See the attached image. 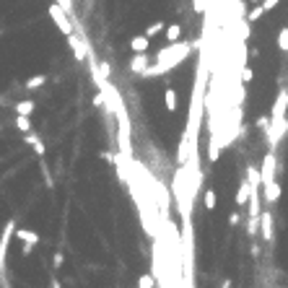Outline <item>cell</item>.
I'll return each mask as SVG.
<instances>
[{
  "label": "cell",
  "mask_w": 288,
  "mask_h": 288,
  "mask_svg": "<svg viewBox=\"0 0 288 288\" xmlns=\"http://www.w3.org/2000/svg\"><path fill=\"white\" fill-rule=\"evenodd\" d=\"M252 78H255L252 68H241V83H252Z\"/></svg>",
  "instance_id": "obj_25"
},
{
  "label": "cell",
  "mask_w": 288,
  "mask_h": 288,
  "mask_svg": "<svg viewBox=\"0 0 288 288\" xmlns=\"http://www.w3.org/2000/svg\"><path fill=\"white\" fill-rule=\"evenodd\" d=\"M13 234H16V221H6V231H3V236H0V270L6 268V255H8Z\"/></svg>",
  "instance_id": "obj_5"
},
{
  "label": "cell",
  "mask_w": 288,
  "mask_h": 288,
  "mask_svg": "<svg viewBox=\"0 0 288 288\" xmlns=\"http://www.w3.org/2000/svg\"><path fill=\"white\" fill-rule=\"evenodd\" d=\"M138 288H156V278L153 275H140L138 278Z\"/></svg>",
  "instance_id": "obj_21"
},
{
  "label": "cell",
  "mask_w": 288,
  "mask_h": 288,
  "mask_svg": "<svg viewBox=\"0 0 288 288\" xmlns=\"http://www.w3.org/2000/svg\"><path fill=\"white\" fill-rule=\"evenodd\" d=\"M249 192H252V187L244 182V185L239 187V192H236V200H234V203H236L239 208H241V205H247V203H249Z\"/></svg>",
  "instance_id": "obj_15"
},
{
  "label": "cell",
  "mask_w": 288,
  "mask_h": 288,
  "mask_svg": "<svg viewBox=\"0 0 288 288\" xmlns=\"http://www.w3.org/2000/svg\"><path fill=\"white\" fill-rule=\"evenodd\" d=\"M16 127L26 135V132H31V120L29 117H16Z\"/></svg>",
  "instance_id": "obj_20"
},
{
  "label": "cell",
  "mask_w": 288,
  "mask_h": 288,
  "mask_svg": "<svg viewBox=\"0 0 288 288\" xmlns=\"http://www.w3.org/2000/svg\"><path fill=\"white\" fill-rule=\"evenodd\" d=\"M229 224H231V226L241 224V215H239V213H231V215H229Z\"/></svg>",
  "instance_id": "obj_30"
},
{
  "label": "cell",
  "mask_w": 288,
  "mask_h": 288,
  "mask_svg": "<svg viewBox=\"0 0 288 288\" xmlns=\"http://www.w3.org/2000/svg\"><path fill=\"white\" fill-rule=\"evenodd\" d=\"M34 151H37V153H39V156H42V153H44V143H42V140H39V143H37V146H34Z\"/></svg>",
  "instance_id": "obj_33"
},
{
  "label": "cell",
  "mask_w": 288,
  "mask_h": 288,
  "mask_svg": "<svg viewBox=\"0 0 288 288\" xmlns=\"http://www.w3.org/2000/svg\"><path fill=\"white\" fill-rule=\"evenodd\" d=\"M24 140H26L29 146H37V143H39V135H37V132H26V135H24Z\"/></svg>",
  "instance_id": "obj_28"
},
{
  "label": "cell",
  "mask_w": 288,
  "mask_h": 288,
  "mask_svg": "<svg viewBox=\"0 0 288 288\" xmlns=\"http://www.w3.org/2000/svg\"><path fill=\"white\" fill-rule=\"evenodd\" d=\"M50 18L55 21V26H57L65 37H70V34H73V21H70V16L65 13L57 3H52V6H50Z\"/></svg>",
  "instance_id": "obj_2"
},
{
  "label": "cell",
  "mask_w": 288,
  "mask_h": 288,
  "mask_svg": "<svg viewBox=\"0 0 288 288\" xmlns=\"http://www.w3.org/2000/svg\"><path fill=\"white\" fill-rule=\"evenodd\" d=\"M260 190H262V192H260V195H262V200H265V203H270V205H275V203L280 200V192H283L278 182L265 185V187H260Z\"/></svg>",
  "instance_id": "obj_7"
},
{
  "label": "cell",
  "mask_w": 288,
  "mask_h": 288,
  "mask_svg": "<svg viewBox=\"0 0 288 288\" xmlns=\"http://www.w3.org/2000/svg\"><path fill=\"white\" fill-rule=\"evenodd\" d=\"M164 37L169 39V44H176V42H179V37H182V26H179V24L166 26V29H164Z\"/></svg>",
  "instance_id": "obj_14"
},
{
  "label": "cell",
  "mask_w": 288,
  "mask_h": 288,
  "mask_svg": "<svg viewBox=\"0 0 288 288\" xmlns=\"http://www.w3.org/2000/svg\"><path fill=\"white\" fill-rule=\"evenodd\" d=\"M57 6H60L65 13H68V16L73 13V0H57Z\"/></svg>",
  "instance_id": "obj_26"
},
{
  "label": "cell",
  "mask_w": 288,
  "mask_h": 288,
  "mask_svg": "<svg viewBox=\"0 0 288 288\" xmlns=\"http://www.w3.org/2000/svg\"><path fill=\"white\" fill-rule=\"evenodd\" d=\"M148 44H151V39H146V37L140 34V37H132V39H130V50L135 52V55H146V52H148Z\"/></svg>",
  "instance_id": "obj_10"
},
{
  "label": "cell",
  "mask_w": 288,
  "mask_h": 288,
  "mask_svg": "<svg viewBox=\"0 0 288 288\" xmlns=\"http://www.w3.org/2000/svg\"><path fill=\"white\" fill-rule=\"evenodd\" d=\"M34 106H37V104H34L31 99H24V101L16 104V115H18V117H29V115L34 112Z\"/></svg>",
  "instance_id": "obj_13"
},
{
  "label": "cell",
  "mask_w": 288,
  "mask_h": 288,
  "mask_svg": "<svg viewBox=\"0 0 288 288\" xmlns=\"http://www.w3.org/2000/svg\"><path fill=\"white\" fill-rule=\"evenodd\" d=\"M268 125H270V117H260L257 120V127H262V130H268Z\"/></svg>",
  "instance_id": "obj_29"
},
{
  "label": "cell",
  "mask_w": 288,
  "mask_h": 288,
  "mask_svg": "<svg viewBox=\"0 0 288 288\" xmlns=\"http://www.w3.org/2000/svg\"><path fill=\"white\" fill-rule=\"evenodd\" d=\"M273 182H275V156L268 153V156L262 159V169H260V187L273 185Z\"/></svg>",
  "instance_id": "obj_3"
},
{
  "label": "cell",
  "mask_w": 288,
  "mask_h": 288,
  "mask_svg": "<svg viewBox=\"0 0 288 288\" xmlns=\"http://www.w3.org/2000/svg\"><path fill=\"white\" fill-rule=\"evenodd\" d=\"M278 3H280V0H265V3H262V11H275Z\"/></svg>",
  "instance_id": "obj_27"
},
{
  "label": "cell",
  "mask_w": 288,
  "mask_h": 288,
  "mask_svg": "<svg viewBox=\"0 0 288 288\" xmlns=\"http://www.w3.org/2000/svg\"><path fill=\"white\" fill-rule=\"evenodd\" d=\"M252 3H257V0H252Z\"/></svg>",
  "instance_id": "obj_35"
},
{
  "label": "cell",
  "mask_w": 288,
  "mask_h": 288,
  "mask_svg": "<svg viewBox=\"0 0 288 288\" xmlns=\"http://www.w3.org/2000/svg\"><path fill=\"white\" fill-rule=\"evenodd\" d=\"M285 109H288V88H280L275 96V104H273L270 120H285Z\"/></svg>",
  "instance_id": "obj_6"
},
{
  "label": "cell",
  "mask_w": 288,
  "mask_h": 288,
  "mask_svg": "<svg viewBox=\"0 0 288 288\" xmlns=\"http://www.w3.org/2000/svg\"><path fill=\"white\" fill-rule=\"evenodd\" d=\"M265 16V11H262V6H255L249 13H247V21H252V24H255V21H260Z\"/></svg>",
  "instance_id": "obj_23"
},
{
  "label": "cell",
  "mask_w": 288,
  "mask_h": 288,
  "mask_svg": "<svg viewBox=\"0 0 288 288\" xmlns=\"http://www.w3.org/2000/svg\"><path fill=\"white\" fill-rule=\"evenodd\" d=\"M164 104H166L169 112H176V91L174 88H166L164 91Z\"/></svg>",
  "instance_id": "obj_16"
},
{
  "label": "cell",
  "mask_w": 288,
  "mask_h": 288,
  "mask_svg": "<svg viewBox=\"0 0 288 288\" xmlns=\"http://www.w3.org/2000/svg\"><path fill=\"white\" fill-rule=\"evenodd\" d=\"M130 70L132 73H138V76H143L146 70H148V55H135L130 60Z\"/></svg>",
  "instance_id": "obj_11"
},
{
  "label": "cell",
  "mask_w": 288,
  "mask_h": 288,
  "mask_svg": "<svg viewBox=\"0 0 288 288\" xmlns=\"http://www.w3.org/2000/svg\"><path fill=\"white\" fill-rule=\"evenodd\" d=\"M285 130H288V120H270V125H268V143L273 148L283 140Z\"/></svg>",
  "instance_id": "obj_4"
},
{
  "label": "cell",
  "mask_w": 288,
  "mask_h": 288,
  "mask_svg": "<svg viewBox=\"0 0 288 288\" xmlns=\"http://www.w3.org/2000/svg\"><path fill=\"white\" fill-rule=\"evenodd\" d=\"M229 285H231V283H229V280H226V283H224V285H221V288H229Z\"/></svg>",
  "instance_id": "obj_34"
},
{
  "label": "cell",
  "mask_w": 288,
  "mask_h": 288,
  "mask_svg": "<svg viewBox=\"0 0 288 288\" xmlns=\"http://www.w3.org/2000/svg\"><path fill=\"white\" fill-rule=\"evenodd\" d=\"M55 268H62V252H55Z\"/></svg>",
  "instance_id": "obj_31"
},
{
  "label": "cell",
  "mask_w": 288,
  "mask_h": 288,
  "mask_svg": "<svg viewBox=\"0 0 288 288\" xmlns=\"http://www.w3.org/2000/svg\"><path fill=\"white\" fill-rule=\"evenodd\" d=\"M260 231V218H249V224H247V234L249 236H255Z\"/></svg>",
  "instance_id": "obj_24"
},
{
  "label": "cell",
  "mask_w": 288,
  "mask_h": 288,
  "mask_svg": "<svg viewBox=\"0 0 288 288\" xmlns=\"http://www.w3.org/2000/svg\"><path fill=\"white\" fill-rule=\"evenodd\" d=\"M278 47H280L283 52H288V29H280V31H278Z\"/></svg>",
  "instance_id": "obj_22"
},
{
  "label": "cell",
  "mask_w": 288,
  "mask_h": 288,
  "mask_svg": "<svg viewBox=\"0 0 288 288\" xmlns=\"http://www.w3.org/2000/svg\"><path fill=\"white\" fill-rule=\"evenodd\" d=\"M94 104L101 106V104H104V94H96V96H94Z\"/></svg>",
  "instance_id": "obj_32"
},
{
  "label": "cell",
  "mask_w": 288,
  "mask_h": 288,
  "mask_svg": "<svg viewBox=\"0 0 288 288\" xmlns=\"http://www.w3.org/2000/svg\"><path fill=\"white\" fill-rule=\"evenodd\" d=\"M44 83H47V76H34V78H29L24 86H26V91H34V88H39V86H44Z\"/></svg>",
  "instance_id": "obj_17"
},
{
  "label": "cell",
  "mask_w": 288,
  "mask_h": 288,
  "mask_svg": "<svg viewBox=\"0 0 288 288\" xmlns=\"http://www.w3.org/2000/svg\"><path fill=\"white\" fill-rule=\"evenodd\" d=\"M260 229H262V239L265 241H273V213L270 210L260 213Z\"/></svg>",
  "instance_id": "obj_8"
},
{
  "label": "cell",
  "mask_w": 288,
  "mask_h": 288,
  "mask_svg": "<svg viewBox=\"0 0 288 288\" xmlns=\"http://www.w3.org/2000/svg\"><path fill=\"white\" fill-rule=\"evenodd\" d=\"M203 205H205L208 210H213V208L218 205V195H215L213 190H205V195H203Z\"/></svg>",
  "instance_id": "obj_18"
},
{
  "label": "cell",
  "mask_w": 288,
  "mask_h": 288,
  "mask_svg": "<svg viewBox=\"0 0 288 288\" xmlns=\"http://www.w3.org/2000/svg\"><path fill=\"white\" fill-rule=\"evenodd\" d=\"M68 42H70V47H73V52H76V60H86V57H88V52H86V47H83V42H81L76 34H70Z\"/></svg>",
  "instance_id": "obj_12"
},
{
  "label": "cell",
  "mask_w": 288,
  "mask_h": 288,
  "mask_svg": "<svg viewBox=\"0 0 288 288\" xmlns=\"http://www.w3.org/2000/svg\"><path fill=\"white\" fill-rule=\"evenodd\" d=\"M164 29H166V24H164V21H156V24H151V26L146 29V34H143V37H146V39H151V37H156V34H161Z\"/></svg>",
  "instance_id": "obj_19"
},
{
  "label": "cell",
  "mask_w": 288,
  "mask_h": 288,
  "mask_svg": "<svg viewBox=\"0 0 288 288\" xmlns=\"http://www.w3.org/2000/svg\"><path fill=\"white\" fill-rule=\"evenodd\" d=\"M16 236L21 244H26V247H37L39 244V234L31 231V229H16Z\"/></svg>",
  "instance_id": "obj_9"
},
{
  "label": "cell",
  "mask_w": 288,
  "mask_h": 288,
  "mask_svg": "<svg viewBox=\"0 0 288 288\" xmlns=\"http://www.w3.org/2000/svg\"><path fill=\"white\" fill-rule=\"evenodd\" d=\"M190 50H192L190 42H176V44H169V47L159 50L156 65H153V68H148V70L143 73V78H153V76H161V73L176 68V65H179V62L190 55Z\"/></svg>",
  "instance_id": "obj_1"
}]
</instances>
